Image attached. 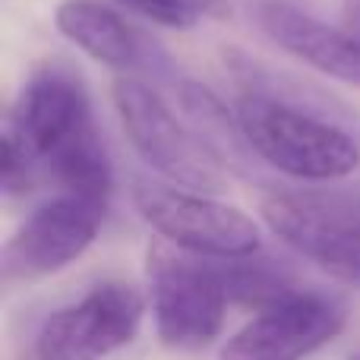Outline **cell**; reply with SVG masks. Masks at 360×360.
<instances>
[{"label":"cell","instance_id":"9","mask_svg":"<svg viewBox=\"0 0 360 360\" xmlns=\"http://www.w3.org/2000/svg\"><path fill=\"white\" fill-rule=\"evenodd\" d=\"M89 127H95L92 101L79 76L63 67H41L22 86L6 130L44 171V162Z\"/></svg>","mask_w":360,"mask_h":360},{"label":"cell","instance_id":"11","mask_svg":"<svg viewBox=\"0 0 360 360\" xmlns=\"http://www.w3.org/2000/svg\"><path fill=\"white\" fill-rule=\"evenodd\" d=\"M54 25L70 44L92 57L95 63L117 70L120 76L152 67L149 41L133 32L108 4L98 0H60L54 10Z\"/></svg>","mask_w":360,"mask_h":360},{"label":"cell","instance_id":"12","mask_svg":"<svg viewBox=\"0 0 360 360\" xmlns=\"http://www.w3.org/2000/svg\"><path fill=\"white\" fill-rule=\"evenodd\" d=\"M177 105H180V111H184V120L196 130V136L221 158L228 171L237 168L243 158H253L247 139H243L237 111L231 114L224 98H218L209 86L193 82V79H180L177 82Z\"/></svg>","mask_w":360,"mask_h":360},{"label":"cell","instance_id":"5","mask_svg":"<svg viewBox=\"0 0 360 360\" xmlns=\"http://www.w3.org/2000/svg\"><path fill=\"white\" fill-rule=\"evenodd\" d=\"M278 240L335 281L360 288V193L281 190L259 202Z\"/></svg>","mask_w":360,"mask_h":360},{"label":"cell","instance_id":"13","mask_svg":"<svg viewBox=\"0 0 360 360\" xmlns=\"http://www.w3.org/2000/svg\"><path fill=\"white\" fill-rule=\"evenodd\" d=\"M221 275H224L228 297L243 307H253L256 313L297 294L291 278L281 269H275L269 259H256V256L221 262Z\"/></svg>","mask_w":360,"mask_h":360},{"label":"cell","instance_id":"7","mask_svg":"<svg viewBox=\"0 0 360 360\" xmlns=\"http://www.w3.org/2000/svg\"><path fill=\"white\" fill-rule=\"evenodd\" d=\"M105 209L70 193L44 199L29 212L4 247L6 278L35 281L73 266L95 243Z\"/></svg>","mask_w":360,"mask_h":360},{"label":"cell","instance_id":"10","mask_svg":"<svg viewBox=\"0 0 360 360\" xmlns=\"http://www.w3.org/2000/svg\"><path fill=\"white\" fill-rule=\"evenodd\" d=\"M256 13H259L262 32L285 54L297 57L304 67L329 79L360 89V35H351L342 25L323 22L285 0H266Z\"/></svg>","mask_w":360,"mask_h":360},{"label":"cell","instance_id":"8","mask_svg":"<svg viewBox=\"0 0 360 360\" xmlns=\"http://www.w3.org/2000/svg\"><path fill=\"white\" fill-rule=\"evenodd\" d=\"M345 329V313L319 294L297 291L259 310L218 351V360H300Z\"/></svg>","mask_w":360,"mask_h":360},{"label":"cell","instance_id":"15","mask_svg":"<svg viewBox=\"0 0 360 360\" xmlns=\"http://www.w3.org/2000/svg\"><path fill=\"white\" fill-rule=\"evenodd\" d=\"M114 4L127 6L130 13L143 16L146 22H155L162 29H177V32L196 29L205 19L193 0H114Z\"/></svg>","mask_w":360,"mask_h":360},{"label":"cell","instance_id":"17","mask_svg":"<svg viewBox=\"0 0 360 360\" xmlns=\"http://www.w3.org/2000/svg\"><path fill=\"white\" fill-rule=\"evenodd\" d=\"M193 4H196V10L209 19H228L231 16L228 0H193Z\"/></svg>","mask_w":360,"mask_h":360},{"label":"cell","instance_id":"6","mask_svg":"<svg viewBox=\"0 0 360 360\" xmlns=\"http://www.w3.org/2000/svg\"><path fill=\"white\" fill-rule=\"evenodd\" d=\"M146 316V297L133 285L105 281L82 300L51 313L35 335L38 360H101L127 348Z\"/></svg>","mask_w":360,"mask_h":360},{"label":"cell","instance_id":"3","mask_svg":"<svg viewBox=\"0 0 360 360\" xmlns=\"http://www.w3.org/2000/svg\"><path fill=\"white\" fill-rule=\"evenodd\" d=\"M146 285L155 335L165 348L196 351L221 335L231 300L221 266L152 240L146 250Z\"/></svg>","mask_w":360,"mask_h":360},{"label":"cell","instance_id":"4","mask_svg":"<svg viewBox=\"0 0 360 360\" xmlns=\"http://www.w3.org/2000/svg\"><path fill=\"white\" fill-rule=\"evenodd\" d=\"M133 209L158 234V240L202 256V259L228 262L247 259L262 250V231L253 218L237 205L215 196L190 193L165 180H133Z\"/></svg>","mask_w":360,"mask_h":360},{"label":"cell","instance_id":"2","mask_svg":"<svg viewBox=\"0 0 360 360\" xmlns=\"http://www.w3.org/2000/svg\"><path fill=\"white\" fill-rule=\"evenodd\" d=\"M111 98L127 143L165 184L202 196H218L228 190L224 162L146 79L133 73L117 76L111 82Z\"/></svg>","mask_w":360,"mask_h":360},{"label":"cell","instance_id":"14","mask_svg":"<svg viewBox=\"0 0 360 360\" xmlns=\"http://www.w3.org/2000/svg\"><path fill=\"white\" fill-rule=\"evenodd\" d=\"M38 174H41V168L29 155V149L10 130H4V136H0V186H4V193L6 196H25L35 186Z\"/></svg>","mask_w":360,"mask_h":360},{"label":"cell","instance_id":"16","mask_svg":"<svg viewBox=\"0 0 360 360\" xmlns=\"http://www.w3.org/2000/svg\"><path fill=\"white\" fill-rule=\"evenodd\" d=\"M342 29L360 35V0H342Z\"/></svg>","mask_w":360,"mask_h":360},{"label":"cell","instance_id":"1","mask_svg":"<svg viewBox=\"0 0 360 360\" xmlns=\"http://www.w3.org/2000/svg\"><path fill=\"white\" fill-rule=\"evenodd\" d=\"M237 120L253 158L300 184H332L360 168V143L348 124L304 105L240 92Z\"/></svg>","mask_w":360,"mask_h":360},{"label":"cell","instance_id":"18","mask_svg":"<svg viewBox=\"0 0 360 360\" xmlns=\"http://www.w3.org/2000/svg\"><path fill=\"white\" fill-rule=\"evenodd\" d=\"M345 360H360V351H354V354H348Z\"/></svg>","mask_w":360,"mask_h":360}]
</instances>
